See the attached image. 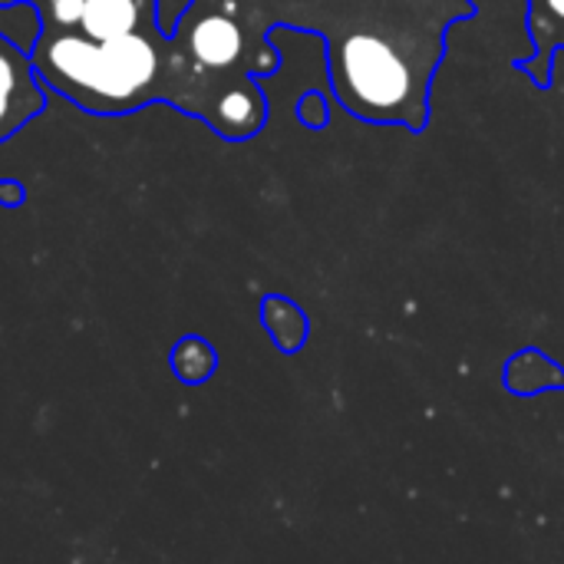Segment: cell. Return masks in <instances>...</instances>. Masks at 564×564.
Listing matches in <instances>:
<instances>
[{
	"label": "cell",
	"instance_id": "obj_1",
	"mask_svg": "<svg viewBox=\"0 0 564 564\" xmlns=\"http://www.w3.org/2000/svg\"><path fill=\"white\" fill-rule=\"evenodd\" d=\"M459 20L449 7L413 0H340L307 7L294 30L321 33L334 99L350 116L423 132L446 33Z\"/></svg>",
	"mask_w": 564,
	"mask_h": 564
},
{
	"label": "cell",
	"instance_id": "obj_2",
	"mask_svg": "<svg viewBox=\"0 0 564 564\" xmlns=\"http://www.w3.org/2000/svg\"><path fill=\"white\" fill-rule=\"evenodd\" d=\"M40 83L96 116H122L165 99L198 116V86L175 36L162 30L89 40L76 30L40 33L33 53Z\"/></svg>",
	"mask_w": 564,
	"mask_h": 564
},
{
	"label": "cell",
	"instance_id": "obj_3",
	"mask_svg": "<svg viewBox=\"0 0 564 564\" xmlns=\"http://www.w3.org/2000/svg\"><path fill=\"white\" fill-rule=\"evenodd\" d=\"M43 109V83L30 53L0 36V142Z\"/></svg>",
	"mask_w": 564,
	"mask_h": 564
},
{
	"label": "cell",
	"instance_id": "obj_4",
	"mask_svg": "<svg viewBox=\"0 0 564 564\" xmlns=\"http://www.w3.org/2000/svg\"><path fill=\"white\" fill-rule=\"evenodd\" d=\"M525 7H529L525 30L532 40V53L519 56L516 66L539 89H549L555 73V53L564 50V0H525Z\"/></svg>",
	"mask_w": 564,
	"mask_h": 564
},
{
	"label": "cell",
	"instance_id": "obj_5",
	"mask_svg": "<svg viewBox=\"0 0 564 564\" xmlns=\"http://www.w3.org/2000/svg\"><path fill=\"white\" fill-rule=\"evenodd\" d=\"M145 30H162L155 20V0H83L76 33L89 40H112Z\"/></svg>",
	"mask_w": 564,
	"mask_h": 564
},
{
	"label": "cell",
	"instance_id": "obj_6",
	"mask_svg": "<svg viewBox=\"0 0 564 564\" xmlns=\"http://www.w3.org/2000/svg\"><path fill=\"white\" fill-rule=\"evenodd\" d=\"M502 383L516 397H539L549 390H564V367L555 364L545 350L525 347L506 364Z\"/></svg>",
	"mask_w": 564,
	"mask_h": 564
},
{
	"label": "cell",
	"instance_id": "obj_7",
	"mask_svg": "<svg viewBox=\"0 0 564 564\" xmlns=\"http://www.w3.org/2000/svg\"><path fill=\"white\" fill-rule=\"evenodd\" d=\"M261 317H264L268 334L274 337V344H278L284 354H294V350L304 347L311 327H307V314H304L297 304H291L288 297L271 294V297H264V304H261Z\"/></svg>",
	"mask_w": 564,
	"mask_h": 564
},
{
	"label": "cell",
	"instance_id": "obj_8",
	"mask_svg": "<svg viewBox=\"0 0 564 564\" xmlns=\"http://www.w3.org/2000/svg\"><path fill=\"white\" fill-rule=\"evenodd\" d=\"M43 33V17L30 0H3L0 3V36L10 40L17 50L33 53Z\"/></svg>",
	"mask_w": 564,
	"mask_h": 564
},
{
	"label": "cell",
	"instance_id": "obj_9",
	"mask_svg": "<svg viewBox=\"0 0 564 564\" xmlns=\"http://www.w3.org/2000/svg\"><path fill=\"white\" fill-rule=\"evenodd\" d=\"M297 119H301L307 129H327V126H330V112H327L324 93H317V89L304 93L301 102H297Z\"/></svg>",
	"mask_w": 564,
	"mask_h": 564
},
{
	"label": "cell",
	"instance_id": "obj_10",
	"mask_svg": "<svg viewBox=\"0 0 564 564\" xmlns=\"http://www.w3.org/2000/svg\"><path fill=\"white\" fill-rule=\"evenodd\" d=\"M188 3H192V0H155V20H159L162 33L172 36L175 23H178V17L188 10Z\"/></svg>",
	"mask_w": 564,
	"mask_h": 564
},
{
	"label": "cell",
	"instance_id": "obj_11",
	"mask_svg": "<svg viewBox=\"0 0 564 564\" xmlns=\"http://www.w3.org/2000/svg\"><path fill=\"white\" fill-rule=\"evenodd\" d=\"M0 3H3V0H0ZM30 3H33V0H30Z\"/></svg>",
	"mask_w": 564,
	"mask_h": 564
}]
</instances>
